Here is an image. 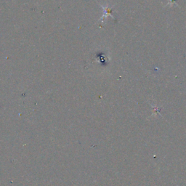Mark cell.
Returning a JSON list of instances; mask_svg holds the SVG:
<instances>
[{
  "instance_id": "obj_1",
  "label": "cell",
  "mask_w": 186,
  "mask_h": 186,
  "mask_svg": "<svg viewBox=\"0 0 186 186\" xmlns=\"http://www.w3.org/2000/svg\"><path fill=\"white\" fill-rule=\"evenodd\" d=\"M104 8V10H105V14H104V16H103V18H102V19H101V21H103V19L104 18H105V17H106L107 16H108V15H111V17L113 18H113V16H112V8H110V7H103Z\"/></svg>"
},
{
  "instance_id": "obj_2",
  "label": "cell",
  "mask_w": 186,
  "mask_h": 186,
  "mask_svg": "<svg viewBox=\"0 0 186 186\" xmlns=\"http://www.w3.org/2000/svg\"><path fill=\"white\" fill-rule=\"evenodd\" d=\"M175 4L177 5L176 2H175V0H169L167 4H170V5H172V4Z\"/></svg>"
}]
</instances>
